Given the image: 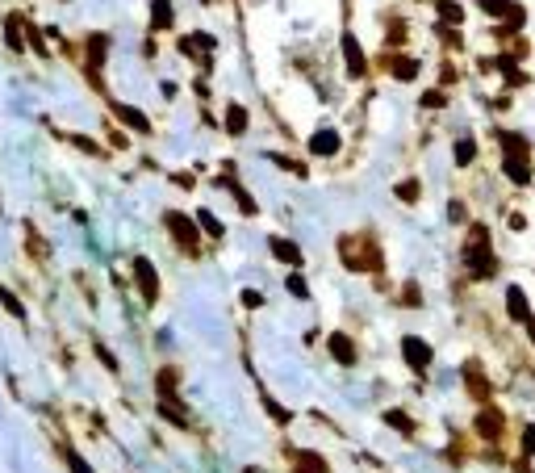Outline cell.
I'll return each instance as SVG.
<instances>
[{
    "label": "cell",
    "mask_w": 535,
    "mask_h": 473,
    "mask_svg": "<svg viewBox=\"0 0 535 473\" xmlns=\"http://www.w3.org/2000/svg\"><path fill=\"white\" fill-rule=\"evenodd\" d=\"M444 105V93H422V109H439Z\"/></svg>",
    "instance_id": "cell-38"
},
{
    "label": "cell",
    "mask_w": 535,
    "mask_h": 473,
    "mask_svg": "<svg viewBox=\"0 0 535 473\" xmlns=\"http://www.w3.org/2000/svg\"><path fill=\"white\" fill-rule=\"evenodd\" d=\"M197 231H205L209 239H222V235H226L222 222H218V218H214L209 210H197Z\"/></svg>",
    "instance_id": "cell-19"
},
{
    "label": "cell",
    "mask_w": 535,
    "mask_h": 473,
    "mask_svg": "<svg viewBox=\"0 0 535 473\" xmlns=\"http://www.w3.org/2000/svg\"><path fill=\"white\" fill-rule=\"evenodd\" d=\"M243 306L260 310V306H264V293H255V289H243Z\"/></svg>",
    "instance_id": "cell-36"
},
{
    "label": "cell",
    "mask_w": 535,
    "mask_h": 473,
    "mask_svg": "<svg viewBox=\"0 0 535 473\" xmlns=\"http://www.w3.org/2000/svg\"><path fill=\"white\" fill-rule=\"evenodd\" d=\"M439 17H444L447 25H460V21H464V8H460L456 0H439Z\"/></svg>",
    "instance_id": "cell-23"
},
{
    "label": "cell",
    "mask_w": 535,
    "mask_h": 473,
    "mask_svg": "<svg viewBox=\"0 0 535 473\" xmlns=\"http://www.w3.org/2000/svg\"><path fill=\"white\" fill-rule=\"evenodd\" d=\"M506 314H510L514 323H527V319H531V306H527V293H523L519 285H510V289H506Z\"/></svg>",
    "instance_id": "cell-7"
},
{
    "label": "cell",
    "mask_w": 535,
    "mask_h": 473,
    "mask_svg": "<svg viewBox=\"0 0 535 473\" xmlns=\"http://www.w3.org/2000/svg\"><path fill=\"white\" fill-rule=\"evenodd\" d=\"M502 17H506V21H502V34H519V30H523V21H527V13H523L519 4H510Z\"/></svg>",
    "instance_id": "cell-20"
},
{
    "label": "cell",
    "mask_w": 535,
    "mask_h": 473,
    "mask_svg": "<svg viewBox=\"0 0 535 473\" xmlns=\"http://www.w3.org/2000/svg\"><path fill=\"white\" fill-rule=\"evenodd\" d=\"M527 335H531V343H535V314L527 319Z\"/></svg>",
    "instance_id": "cell-41"
},
{
    "label": "cell",
    "mask_w": 535,
    "mask_h": 473,
    "mask_svg": "<svg viewBox=\"0 0 535 473\" xmlns=\"http://www.w3.org/2000/svg\"><path fill=\"white\" fill-rule=\"evenodd\" d=\"M497 142H502V151H506V155H519V159H527V139H523V135H514V130H502V135H497Z\"/></svg>",
    "instance_id": "cell-16"
},
{
    "label": "cell",
    "mask_w": 535,
    "mask_h": 473,
    "mask_svg": "<svg viewBox=\"0 0 535 473\" xmlns=\"http://www.w3.org/2000/svg\"><path fill=\"white\" fill-rule=\"evenodd\" d=\"M401 356H405V365H410V369H418V373L435 360L431 343H427V339H418V335H401Z\"/></svg>",
    "instance_id": "cell-4"
},
{
    "label": "cell",
    "mask_w": 535,
    "mask_h": 473,
    "mask_svg": "<svg viewBox=\"0 0 535 473\" xmlns=\"http://www.w3.org/2000/svg\"><path fill=\"white\" fill-rule=\"evenodd\" d=\"M0 306H4V310H8V314H17V319H21V314H25V310H21V302H17V297H13V293H8V289H4V285H0Z\"/></svg>",
    "instance_id": "cell-32"
},
{
    "label": "cell",
    "mask_w": 535,
    "mask_h": 473,
    "mask_svg": "<svg viewBox=\"0 0 535 473\" xmlns=\"http://www.w3.org/2000/svg\"><path fill=\"white\" fill-rule=\"evenodd\" d=\"M477 435H485V440H497V435H502V411H490V406H485V411H481V415H477Z\"/></svg>",
    "instance_id": "cell-12"
},
{
    "label": "cell",
    "mask_w": 535,
    "mask_h": 473,
    "mask_svg": "<svg viewBox=\"0 0 535 473\" xmlns=\"http://www.w3.org/2000/svg\"><path fill=\"white\" fill-rule=\"evenodd\" d=\"M268 251L280 260V264H289V268H301V247L293 243V239H280V235H272L268 239Z\"/></svg>",
    "instance_id": "cell-5"
},
{
    "label": "cell",
    "mask_w": 535,
    "mask_h": 473,
    "mask_svg": "<svg viewBox=\"0 0 535 473\" xmlns=\"http://www.w3.org/2000/svg\"><path fill=\"white\" fill-rule=\"evenodd\" d=\"M468 239H473V243H464V264H468V273H473L477 281H490L493 273H497V260H493V251H490V231L477 222V227L468 231Z\"/></svg>",
    "instance_id": "cell-1"
},
{
    "label": "cell",
    "mask_w": 535,
    "mask_h": 473,
    "mask_svg": "<svg viewBox=\"0 0 535 473\" xmlns=\"http://www.w3.org/2000/svg\"><path fill=\"white\" fill-rule=\"evenodd\" d=\"M105 50H109V38H105V34H92V38H88V72H92V84H100V80H96V72H100V63H105Z\"/></svg>",
    "instance_id": "cell-11"
},
{
    "label": "cell",
    "mask_w": 535,
    "mask_h": 473,
    "mask_svg": "<svg viewBox=\"0 0 535 473\" xmlns=\"http://www.w3.org/2000/svg\"><path fill=\"white\" fill-rule=\"evenodd\" d=\"M447 214H451V222H464V205H460V201H451Z\"/></svg>",
    "instance_id": "cell-40"
},
{
    "label": "cell",
    "mask_w": 535,
    "mask_h": 473,
    "mask_svg": "<svg viewBox=\"0 0 535 473\" xmlns=\"http://www.w3.org/2000/svg\"><path fill=\"white\" fill-rule=\"evenodd\" d=\"M297 473H330L318 452H297Z\"/></svg>",
    "instance_id": "cell-22"
},
{
    "label": "cell",
    "mask_w": 535,
    "mask_h": 473,
    "mask_svg": "<svg viewBox=\"0 0 535 473\" xmlns=\"http://www.w3.org/2000/svg\"><path fill=\"white\" fill-rule=\"evenodd\" d=\"M4 47H8V50H21V47H25V38H21V21H17V13H8V17H4Z\"/></svg>",
    "instance_id": "cell-17"
},
{
    "label": "cell",
    "mask_w": 535,
    "mask_h": 473,
    "mask_svg": "<svg viewBox=\"0 0 535 473\" xmlns=\"http://www.w3.org/2000/svg\"><path fill=\"white\" fill-rule=\"evenodd\" d=\"M502 172H506L514 185H527V181H531V164L519 159V155H506V159H502Z\"/></svg>",
    "instance_id": "cell-13"
},
{
    "label": "cell",
    "mask_w": 535,
    "mask_h": 473,
    "mask_svg": "<svg viewBox=\"0 0 535 473\" xmlns=\"http://www.w3.org/2000/svg\"><path fill=\"white\" fill-rule=\"evenodd\" d=\"M393 76H398V80H414V76H418V59H398V63H393Z\"/></svg>",
    "instance_id": "cell-29"
},
{
    "label": "cell",
    "mask_w": 535,
    "mask_h": 473,
    "mask_svg": "<svg viewBox=\"0 0 535 473\" xmlns=\"http://www.w3.org/2000/svg\"><path fill=\"white\" fill-rule=\"evenodd\" d=\"M113 113H117L130 130H138V135H146V130H151V118H146V113H138L134 105H113Z\"/></svg>",
    "instance_id": "cell-14"
},
{
    "label": "cell",
    "mask_w": 535,
    "mask_h": 473,
    "mask_svg": "<svg viewBox=\"0 0 535 473\" xmlns=\"http://www.w3.org/2000/svg\"><path fill=\"white\" fill-rule=\"evenodd\" d=\"M310 151L313 155H335L339 151V130H318L310 139Z\"/></svg>",
    "instance_id": "cell-15"
},
{
    "label": "cell",
    "mask_w": 535,
    "mask_h": 473,
    "mask_svg": "<svg viewBox=\"0 0 535 473\" xmlns=\"http://www.w3.org/2000/svg\"><path fill=\"white\" fill-rule=\"evenodd\" d=\"M264 411L276 419V423H289V419H293V411H284V406H280L276 398H268V394H264Z\"/></svg>",
    "instance_id": "cell-28"
},
{
    "label": "cell",
    "mask_w": 535,
    "mask_h": 473,
    "mask_svg": "<svg viewBox=\"0 0 535 473\" xmlns=\"http://www.w3.org/2000/svg\"><path fill=\"white\" fill-rule=\"evenodd\" d=\"M289 293H293V297H310V285H306L301 273H293V277H289Z\"/></svg>",
    "instance_id": "cell-33"
},
{
    "label": "cell",
    "mask_w": 535,
    "mask_h": 473,
    "mask_svg": "<svg viewBox=\"0 0 535 473\" xmlns=\"http://www.w3.org/2000/svg\"><path fill=\"white\" fill-rule=\"evenodd\" d=\"M159 415L172 419L176 427H188V411H184V402H180L176 394H159Z\"/></svg>",
    "instance_id": "cell-9"
},
{
    "label": "cell",
    "mask_w": 535,
    "mask_h": 473,
    "mask_svg": "<svg viewBox=\"0 0 535 473\" xmlns=\"http://www.w3.org/2000/svg\"><path fill=\"white\" fill-rule=\"evenodd\" d=\"M523 452H527V457H535V423L523 431Z\"/></svg>",
    "instance_id": "cell-37"
},
{
    "label": "cell",
    "mask_w": 535,
    "mask_h": 473,
    "mask_svg": "<svg viewBox=\"0 0 535 473\" xmlns=\"http://www.w3.org/2000/svg\"><path fill=\"white\" fill-rule=\"evenodd\" d=\"M343 59H347V72L352 76H368V59H364V47H359L356 34H343Z\"/></svg>",
    "instance_id": "cell-6"
},
{
    "label": "cell",
    "mask_w": 535,
    "mask_h": 473,
    "mask_svg": "<svg viewBox=\"0 0 535 473\" xmlns=\"http://www.w3.org/2000/svg\"><path fill=\"white\" fill-rule=\"evenodd\" d=\"M134 281H138L142 302H155L159 297V273H155V264L146 256H134Z\"/></svg>",
    "instance_id": "cell-3"
},
{
    "label": "cell",
    "mask_w": 535,
    "mask_h": 473,
    "mask_svg": "<svg viewBox=\"0 0 535 473\" xmlns=\"http://www.w3.org/2000/svg\"><path fill=\"white\" fill-rule=\"evenodd\" d=\"M155 385H159V394H176L180 373H176V369H159V377H155Z\"/></svg>",
    "instance_id": "cell-25"
},
{
    "label": "cell",
    "mask_w": 535,
    "mask_h": 473,
    "mask_svg": "<svg viewBox=\"0 0 535 473\" xmlns=\"http://www.w3.org/2000/svg\"><path fill=\"white\" fill-rule=\"evenodd\" d=\"M481 8H485L490 17H502V13L510 8V0H481Z\"/></svg>",
    "instance_id": "cell-34"
},
{
    "label": "cell",
    "mask_w": 535,
    "mask_h": 473,
    "mask_svg": "<svg viewBox=\"0 0 535 473\" xmlns=\"http://www.w3.org/2000/svg\"><path fill=\"white\" fill-rule=\"evenodd\" d=\"M226 130H230V135H243V130H247V109H243V105H230V109H226Z\"/></svg>",
    "instance_id": "cell-21"
},
{
    "label": "cell",
    "mask_w": 535,
    "mask_h": 473,
    "mask_svg": "<svg viewBox=\"0 0 535 473\" xmlns=\"http://www.w3.org/2000/svg\"><path fill=\"white\" fill-rule=\"evenodd\" d=\"M96 356H100V365H105V369H113V373H117V356H113L105 343H96Z\"/></svg>",
    "instance_id": "cell-35"
},
{
    "label": "cell",
    "mask_w": 535,
    "mask_h": 473,
    "mask_svg": "<svg viewBox=\"0 0 535 473\" xmlns=\"http://www.w3.org/2000/svg\"><path fill=\"white\" fill-rule=\"evenodd\" d=\"M398 197H405V201H414V197H418V185H414V181H405V185H398Z\"/></svg>",
    "instance_id": "cell-39"
},
{
    "label": "cell",
    "mask_w": 535,
    "mask_h": 473,
    "mask_svg": "<svg viewBox=\"0 0 535 473\" xmlns=\"http://www.w3.org/2000/svg\"><path fill=\"white\" fill-rule=\"evenodd\" d=\"M63 461H67V469H71V473H92V465L80 457V452H76V448H63Z\"/></svg>",
    "instance_id": "cell-26"
},
{
    "label": "cell",
    "mask_w": 535,
    "mask_h": 473,
    "mask_svg": "<svg viewBox=\"0 0 535 473\" xmlns=\"http://www.w3.org/2000/svg\"><path fill=\"white\" fill-rule=\"evenodd\" d=\"M163 227L172 231V239H176L188 256H197V251H201V231H197V222H192V218H184L180 210H168V214H163Z\"/></svg>",
    "instance_id": "cell-2"
},
{
    "label": "cell",
    "mask_w": 535,
    "mask_h": 473,
    "mask_svg": "<svg viewBox=\"0 0 535 473\" xmlns=\"http://www.w3.org/2000/svg\"><path fill=\"white\" fill-rule=\"evenodd\" d=\"M497 72H502L510 84H527V76L519 72V63H514V59H497Z\"/></svg>",
    "instance_id": "cell-24"
},
{
    "label": "cell",
    "mask_w": 535,
    "mask_h": 473,
    "mask_svg": "<svg viewBox=\"0 0 535 473\" xmlns=\"http://www.w3.org/2000/svg\"><path fill=\"white\" fill-rule=\"evenodd\" d=\"M473 155H477V142H473V139L456 142V164H460V168H464V164H473Z\"/></svg>",
    "instance_id": "cell-27"
},
{
    "label": "cell",
    "mask_w": 535,
    "mask_h": 473,
    "mask_svg": "<svg viewBox=\"0 0 535 473\" xmlns=\"http://www.w3.org/2000/svg\"><path fill=\"white\" fill-rule=\"evenodd\" d=\"M385 423L393 427V431H414V423H410V415H401V411H385Z\"/></svg>",
    "instance_id": "cell-31"
},
{
    "label": "cell",
    "mask_w": 535,
    "mask_h": 473,
    "mask_svg": "<svg viewBox=\"0 0 535 473\" xmlns=\"http://www.w3.org/2000/svg\"><path fill=\"white\" fill-rule=\"evenodd\" d=\"M464 385L473 389V398H481V402L490 398V381H485V373H481V365H477V360H468V365H464Z\"/></svg>",
    "instance_id": "cell-10"
},
{
    "label": "cell",
    "mask_w": 535,
    "mask_h": 473,
    "mask_svg": "<svg viewBox=\"0 0 535 473\" xmlns=\"http://www.w3.org/2000/svg\"><path fill=\"white\" fill-rule=\"evenodd\" d=\"M172 25V0H155L151 4V30H168Z\"/></svg>",
    "instance_id": "cell-18"
},
{
    "label": "cell",
    "mask_w": 535,
    "mask_h": 473,
    "mask_svg": "<svg viewBox=\"0 0 535 473\" xmlns=\"http://www.w3.org/2000/svg\"><path fill=\"white\" fill-rule=\"evenodd\" d=\"M21 38H30V47L38 50V55H50V47L42 42V30H34V25H21Z\"/></svg>",
    "instance_id": "cell-30"
},
{
    "label": "cell",
    "mask_w": 535,
    "mask_h": 473,
    "mask_svg": "<svg viewBox=\"0 0 535 473\" xmlns=\"http://www.w3.org/2000/svg\"><path fill=\"white\" fill-rule=\"evenodd\" d=\"M326 348H330V356H335L339 365H347V369L356 365V348H352V339H347L343 331H335V335H330V339H326Z\"/></svg>",
    "instance_id": "cell-8"
}]
</instances>
